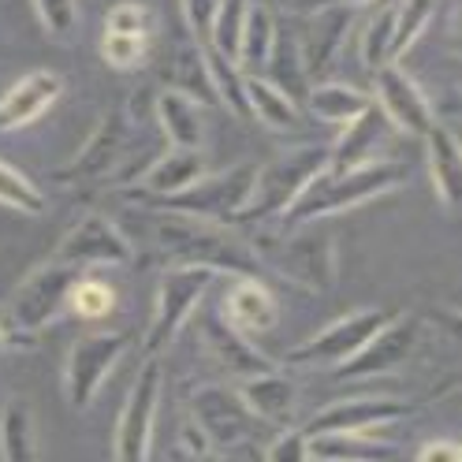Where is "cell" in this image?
<instances>
[{"mask_svg":"<svg viewBox=\"0 0 462 462\" xmlns=\"http://www.w3.org/2000/svg\"><path fill=\"white\" fill-rule=\"evenodd\" d=\"M402 180H407V171H402L395 161H365V164H355V168L325 164L302 187V194L283 209L280 224H287V227L291 224H317L325 217L355 209L369 198H381V194L395 190Z\"/></svg>","mask_w":462,"mask_h":462,"instance_id":"cell-1","label":"cell"},{"mask_svg":"<svg viewBox=\"0 0 462 462\" xmlns=\"http://www.w3.org/2000/svg\"><path fill=\"white\" fill-rule=\"evenodd\" d=\"M157 243L164 246L171 262H180V265H206V269L227 273V276L257 273L254 243L236 239L227 231V224H217V220L164 209V217L157 220Z\"/></svg>","mask_w":462,"mask_h":462,"instance_id":"cell-2","label":"cell"},{"mask_svg":"<svg viewBox=\"0 0 462 462\" xmlns=\"http://www.w3.org/2000/svg\"><path fill=\"white\" fill-rule=\"evenodd\" d=\"M257 257L280 273L283 280H291L306 291L328 295L339 280V246L328 231L310 227V224H291L276 236H265L257 243Z\"/></svg>","mask_w":462,"mask_h":462,"instance_id":"cell-3","label":"cell"},{"mask_svg":"<svg viewBox=\"0 0 462 462\" xmlns=\"http://www.w3.org/2000/svg\"><path fill=\"white\" fill-rule=\"evenodd\" d=\"M328 164V150L325 146H295L280 157H273L265 168H254V187L243 213L236 217V224H265V220H280L283 209L302 194V187Z\"/></svg>","mask_w":462,"mask_h":462,"instance_id":"cell-4","label":"cell"},{"mask_svg":"<svg viewBox=\"0 0 462 462\" xmlns=\"http://www.w3.org/2000/svg\"><path fill=\"white\" fill-rule=\"evenodd\" d=\"M213 269L206 265H171L168 273H161L157 283V306H153V321L146 328V355H161L164 346L180 336V328L190 321V313L198 310L201 295L209 291L213 283Z\"/></svg>","mask_w":462,"mask_h":462,"instance_id":"cell-5","label":"cell"},{"mask_svg":"<svg viewBox=\"0 0 462 462\" xmlns=\"http://www.w3.org/2000/svg\"><path fill=\"white\" fill-rule=\"evenodd\" d=\"M250 187H254V164L243 161L236 168H227L224 176H201L180 194L153 198V206L190 213L201 220H217V224H236V217L243 213L246 198H250Z\"/></svg>","mask_w":462,"mask_h":462,"instance_id":"cell-6","label":"cell"},{"mask_svg":"<svg viewBox=\"0 0 462 462\" xmlns=\"http://www.w3.org/2000/svg\"><path fill=\"white\" fill-rule=\"evenodd\" d=\"M190 421L198 432L206 437V444L217 451H236L254 437V429L262 425L239 395V388H224V384H201L190 395Z\"/></svg>","mask_w":462,"mask_h":462,"instance_id":"cell-7","label":"cell"},{"mask_svg":"<svg viewBox=\"0 0 462 462\" xmlns=\"http://www.w3.org/2000/svg\"><path fill=\"white\" fill-rule=\"evenodd\" d=\"M127 343H131L127 332H94L71 346L64 365V395L71 402V411H90V402L105 388L108 373L124 358Z\"/></svg>","mask_w":462,"mask_h":462,"instance_id":"cell-8","label":"cell"},{"mask_svg":"<svg viewBox=\"0 0 462 462\" xmlns=\"http://www.w3.org/2000/svg\"><path fill=\"white\" fill-rule=\"evenodd\" d=\"M161 384H164L161 362H157V355H146V362H142L138 377H134V384L127 392L120 425H116L112 455L120 458V462H142V458H150L157 402H161Z\"/></svg>","mask_w":462,"mask_h":462,"instance_id":"cell-9","label":"cell"},{"mask_svg":"<svg viewBox=\"0 0 462 462\" xmlns=\"http://www.w3.org/2000/svg\"><path fill=\"white\" fill-rule=\"evenodd\" d=\"M79 276H82V269L56 262V257L45 262V265H38L31 276L19 283V291L12 295V306H8L12 310V325L19 332H26V336L42 332L52 317L68 306L71 287H75Z\"/></svg>","mask_w":462,"mask_h":462,"instance_id":"cell-10","label":"cell"},{"mask_svg":"<svg viewBox=\"0 0 462 462\" xmlns=\"http://www.w3.org/2000/svg\"><path fill=\"white\" fill-rule=\"evenodd\" d=\"M418 346V321L414 317H388V321L373 332L358 351L339 362V381H365V377H384V373L399 369L414 355Z\"/></svg>","mask_w":462,"mask_h":462,"instance_id":"cell-11","label":"cell"},{"mask_svg":"<svg viewBox=\"0 0 462 462\" xmlns=\"http://www.w3.org/2000/svg\"><path fill=\"white\" fill-rule=\"evenodd\" d=\"M388 317L392 313H384V310L346 313V317H339V321H332L328 328H321L313 339L291 346V351H287V362L291 365H339V362L351 358L358 346L388 321Z\"/></svg>","mask_w":462,"mask_h":462,"instance_id":"cell-12","label":"cell"},{"mask_svg":"<svg viewBox=\"0 0 462 462\" xmlns=\"http://www.w3.org/2000/svg\"><path fill=\"white\" fill-rule=\"evenodd\" d=\"M131 243L120 227L101 213H86L68 236L56 246V262L75 265V269H90V265H131Z\"/></svg>","mask_w":462,"mask_h":462,"instance_id":"cell-13","label":"cell"},{"mask_svg":"<svg viewBox=\"0 0 462 462\" xmlns=\"http://www.w3.org/2000/svg\"><path fill=\"white\" fill-rule=\"evenodd\" d=\"M131 142V124H127V112L124 108H112L108 116H101L94 134L86 138V146L79 150V157L71 161V168L60 171L64 183H94V180H105L108 171L120 164L124 150Z\"/></svg>","mask_w":462,"mask_h":462,"instance_id":"cell-14","label":"cell"},{"mask_svg":"<svg viewBox=\"0 0 462 462\" xmlns=\"http://www.w3.org/2000/svg\"><path fill=\"white\" fill-rule=\"evenodd\" d=\"M377 105L392 120V127H399L402 134L421 138L432 127V105H429V97L421 94V86L407 71L395 68V60L377 68Z\"/></svg>","mask_w":462,"mask_h":462,"instance_id":"cell-15","label":"cell"},{"mask_svg":"<svg viewBox=\"0 0 462 462\" xmlns=\"http://www.w3.org/2000/svg\"><path fill=\"white\" fill-rule=\"evenodd\" d=\"M407 414H414V407L402 399H343L317 411L302 432L306 437H313V432H369V429L395 425Z\"/></svg>","mask_w":462,"mask_h":462,"instance_id":"cell-16","label":"cell"},{"mask_svg":"<svg viewBox=\"0 0 462 462\" xmlns=\"http://www.w3.org/2000/svg\"><path fill=\"white\" fill-rule=\"evenodd\" d=\"M60 94H64V79L56 71H26L19 82H12L0 94V134L23 131L34 120H42L60 101Z\"/></svg>","mask_w":462,"mask_h":462,"instance_id":"cell-17","label":"cell"},{"mask_svg":"<svg viewBox=\"0 0 462 462\" xmlns=\"http://www.w3.org/2000/svg\"><path fill=\"white\" fill-rule=\"evenodd\" d=\"M220 317L227 325H236L239 332L257 336V332H269L280 321V299H276L273 287L262 283L257 276H239L227 287Z\"/></svg>","mask_w":462,"mask_h":462,"instance_id":"cell-18","label":"cell"},{"mask_svg":"<svg viewBox=\"0 0 462 462\" xmlns=\"http://www.w3.org/2000/svg\"><path fill=\"white\" fill-rule=\"evenodd\" d=\"M239 395L246 402V411L262 421V425H291L295 411H299V388L287 373L265 369V373H254V377L239 381Z\"/></svg>","mask_w":462,"mask_h":462,"instance_id":"cell-19","label":"cell"},{"mask_svg":"<svg viewBox=\"0 0 462 462\" xmlns=\"http://www.w3.org/2000/svg\"><path fill=\"white\" fill-rule=\"evenodd\" d=\"M388 131H392V120L381 112V105L369 101L355 120L343 124V134L328 150V164L332 168H355V164H365V161H377L381 146L388 142Z\"/></svg>","mask_w":462,"mask_h":462,"instance_id":"cell-20","label":"cell"},{"mask_svg":"<svg viewBox=\"0 0 462 462\" xmlns=\"http://www.w3.org/2000/svg\"><path fill=\"white\" fill-rule=\"evenodd\" d=\"M206 346L213 351V358L236 373V377H254V373H265V369H276L254 343H246V332H239L236 325H227L224 317H209L206 321Z\"/></svg>","mask_w":462,"mask_h":462,"instance_id":"cell-21","label":"cell"},{"mask_svg":"<svg viewBox=\"0 0 462 462\" xmlns=\"http://www.w3.org/2000/svg\"><path fill=\"white\" fill-rule=\"evenodd\" d=\"M206 176V157H201V150L194 146H171L168 153H161L150 171L142 176V190H146V198H168V194H180L187 190L194 180Z\"/></svg>","mask_w":462,"mask_h":462,"instance_id":"cell-22","label":"cell"},{"mask_svg":"<svg viewBox=\"0 0 462 462\" xmlns=\"http://www.w3.org/2000/svg\"><path fill=\"white\" fill-rule=\"evenodd\" d=\"M421 138L429 142V180L437 187V198L448 209H458V201H462V153H458L455 134L432 120V127Z\"/></svg>","mask_w":462,"mask_h":462,"instance_id":"cell-23","label":"cell"},{"mask_svg":"<svg viewBox=\"0 0 462 462\" xmlns=\"http://www.w3.org/2000/svg\"><path fill=\"white\" fill-rule=\"evenodd\" d=\"M201 101H194L190 94L168 86V90L157 97V120H161V131L168 138V146H194L201 150L206 142V116H201Z\"/></svg>","mask_w":462,"mask_h":462,"instance_id":"cell-24","label":"cell"},{"mask_svg":"<svg viewBox=\"0 0 462 462\" xmlns=\"http://www.w3.org/2000/svg\"><path fill=\"white\" fill-rule=\"evenodd\" d=\"M395 448L373 440L369 432H313L306 437V458H325V462H377L392 458Z\"/></svg>","mask_w":462,"mask_h":462,"instance_id":"cell-25","label":"cell"},{"mask_svg":"<svg viewBox=\"0 0 462 462\" xmlns=\"http://www.w3.org/2000/svg\"><path fill=\"white\" fill-rule=\"evenodd\" d=\"M246 105H250V116H257L273 131H291L302 120L295 94H287L283 86H276L265 75H246Z\"/></svg>","mask_w":462,"mask_h":462,"instance_id":"cell-26","label":"cell"},{"mask_svg":"<svg viewBox=\"0 0 462 462\" xmlns=\"http://www.w3.org/2000/svg\"><path fill=\"white\" fill-rule=\"evenodd\" d=\"M346 26H351V12H346L343 5H325V12H317L310 45H302L306 71H325V68L336 60Z\"/></svg>","mask_w":462,"mask_h":462,"instance_id":"cell-27","label":"cell"},{"mask_svg":"<svg viewBox=\"0 0 462 462\" xmlns=\"http://www.w3.org/2000/svg\"><path fill=\"white\" fill-rule=\"evenodd\" d=\"M273 38H276V19L265 5H250L246 8V23H243V42H239V68L246 75H262L273 52Z\"/></svg>","mask_w":462,"mask_h":462,"instance_id":"cell-28","label":"cell"},{"mask_svg":"<svg viewBox=\"0 0 462 462\" xmlns=\"http://www.w3.org/2000/svg\"><path fill=\"white\" fill-rule=\"evenodd\" d=\"M0 455L5 458H38L42 448H38V437H34V418H31V407L23 399H12L5 411H0Z\"/></svg>","mask_w":462,"mask_h":462,"instance_id":"cell-29","label":"cell"},{"mask_svg":"<svg viewBox=\"0 0 462 462\" xmlns=\"http://www.w3.org/2000/svg\"><path fill=\"white\" fill-rule=\"evenodd\" d=\"M201 56H206V71H209V86H213V94L217 101H224L236 116H243V120H250V105H246V71L236 64V60H227V56L213 52L201 45Z\"/></svg>","mask_w":462,"mask_h":462,"instance_id":"cell-30","label":"cell"},{"mask_svg":"<svg viewBox=\"0 0 462 462\" xmlns=\"http://www.w3.org/2000/svg\"><path fill=\"white\" fill-rule=\"evenodd\" d=\"M369 105L365 94H358L355 86H343V82H321L310 90V112L317 116V120L325 124H346L355 120V116Z\"/></svg>","mask_w":462,"mask_h":462,"instance_id":"cell-31","label":"cell"},{"mask_svg":"<svg viewBox=\"0 0 462 462\" xmlns=\"http://www.w3.org/2000/svg\"><path fill=\"white\" fill-rule=\"evenodd\" d=\"M246 8L250 0H220V8L213 15L206 49L227 56V60L239 64V42H243V23H246Z\"/></svg>","mask_w":462,"mask_h":462,"instance_id":"cell-32","label":"cell"},{"mask_svg":"<svg viewBox=\"0 0 462 462\" xmlns=\"http://www.w3.org/2000/svg\"><path fill=\"white\" fill-rule=\"evenodd\" d=\"M265 79H273L276 86H283L287 94H295V82L306 75V60H302V45L295 34H287L276 26V38H273V52H269V64L262 71Z\"/></svg>","mask_w":462,"mask_h":462,"instance_id":"cell-33","label":"cell"},{"mask_svg":"<svg viewBox=\"0 0 462 462\" xmlns=\"http://www.w3.org/2000/svg\"><path fill=\"white\" fill-rule=\"evenodd\" d=\"M432 8H437V0H402L395 8V26H392V60H399L402 52H407L418 34L429 26L432 19Z\"/></svg>","mask_w":462,"mask_h":462,"instance_id":"cell-34","label":"cell"},{"mask_svg":"<svg viewBox=\"0 0 462 462\" xmlns=\"http://www.w3.org/2000/svg\"><path fill=\"white\" fill-rule=\"evenodd\" d=\"M0 206H12L19 213H45V194L23 176L19 168H12L8 161H0Z\"/></svg>","mask_w":462,"mask_h":462,"instance_id":"cell-35","label":"cell"},{"mask_svg":"<svg viewBox=\"0 0 462 462\" xmlns=\"http://www.w3.org/2000/svg\"><path fill=\"white\" fill-rule=\"evenodd\" d=\"M116 306V291L105 283V280H94V276H79L75 287H71V299H68V310L82 321H97V317H108Z\"/></svg>","mask_w":462,"mask_h":462,"instance_id":"cell-36","label":"cell"},{"mask_svg":"<svg viewBox=\"0 0 462 462\" xmlns=\"http://www.w3.org/2000/svg\"><path fill=\"white\" fill-rule=\"evenodd\" d=\"M392 26H395V8H384L373 15V23L362 34V64L377 71L381 64H392Z\"/></svg>","mask_w":462,"mask_h":462,"instance_id":"cell-37","label":"cell"},{"mask_svg":"<svg viewBox=\"0 0 462 462\" xmlns=\"http://www.w3.org/2000/svg\"><path fill=\"white\" fill-rule=\"evenodd\" d=\"M146 49H150L146 34H112V31H105V38H101V56H105V64L116 68V71L138 68Z\"/></svg>","mask_w":462,"mask_h":462,"instance_id":"cell-38","label":"cell"},{"mask_svg":"<svg viewBox=\"0 0 462 462\" xmlns=\"http://www.w3.org/2000/svg\"><path fill=\"white\" fill-rule=\"evenodd\" d=\"M38 23L45 26V34L56 42H68L79 26V5L75 0H34Z\"/></svg>","mask_w":462,"mask_h":462,"instance_id":"cell-39","label":"cell"},{"mask_svg":"<svg viewBox=\"0 0 462 462\" xmlns=\"http://www.w3.org/2000/svg\"><path fill=\"white\" fill-rule=\"evenodd\" d=\"M105 31H112V34H146L150 38L153 19H150V12L142 8V5H134V0H124V5H116L108 12Z\"/></svg>","mask_w":462,"mask_h":462,"instance_id":"cell-40","label":"cell"},{"mask_svg":"<svg viewBox=\"0 0 462 462\" xmlns=\"http://www.w3.org/2000/svg\"><path fill=\"white\" fill-rule=\"evenodd\" d=\"M269 462H302L306 458V432L302 429H287L265 448Z\"/></svg>","mask_w":462,"mask_h":462,"instance_id":"cell-41","label":"cell"},{"mask_svg":"<svg viewBox=\"0 0 462 462\" xmlns=\"http://www.w3.org/2000/svg\"><path fill=\"white\" fill-rule=\"evenodd\" d=\"M180 5H183V15H187V23H190L194 38L206 45L209 26H213V15H217V8H220V0H180Z\"/></svg>","mask_w":462,"mask_h":462,"instance_id":"cell-42","label":"cell"},{"mask_svg":"<svg viewBox=\"0 0 462 462\" xmlns=\"http://www.w3.org/2000/svg\"><path fill=\"white\" fill-rule=\"evenodd\" d=\"M418 458L421 462H458L462 458V448L455 440H432V444H425L418 451Z\"/></svg>","mask_w":462,"mask_h":462,"instance_id":"cell-43","label":"cell"},{"mask_svg":"<svg viewBox=\"0 0 462 462\" xmlns=\"http://www.w3.org/2000/svg\"><path fill=\"white\" fill-rule=\"evenodd\" d=\"M317 5H343V8H358V5H369V0H317Z\"/></svg>","mask_w":462,"mask_h":462,"instance_id":"cell-44","label":"cell"},{"mask_svg":"<svg viewBox=\"0 0 462 462\" xmlns=\"http://www.w3.org/2000/svg\"><path fill=\"white\" fill-rule=\"evenodd\" d=\"M5 351H8V336H5V328H0V358H5Z\"/></svg>","mask_w":462,"mask_h":462,"instance_id":"cell-45","label":"cell"}]
</instances>
